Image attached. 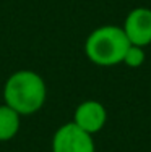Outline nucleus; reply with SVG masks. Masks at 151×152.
<instances>
[{
  "mask_svg": "<svg viewBox=\"0 0 151 152\" xmlns=\"http://www.w3.org/2000/svg\"><path fill=\"white\" fill-rule=\"evenodd\" d=\"M47 97V88L41 75L31 70H20L8 76L3 88V100L16 113L33 115L41 110Z\"/></svg>",
  "mask_w": 151,
  "mask_h": 152,
  "instance_id": "nucleus-1",
  "label": "nucleus"
},
{
  "mask_svg": "<svg viewBox=\"0 0 151 152\" xmlns=\"http://www.w3.org/2000/svg\"><path fill=\"white\" fill-rule=\"evenodd\" d=\"M130 45L124 28L106 24L94 29L86 37L85 53L94 65L114 66L124 61Z\"/></svg>",
  "mask_w": 151,
  "mask_h": 152,
  "instance_id": "nucleus-2",
  "label": "nucleus"
},
{
  "mask_svg": "<svg viewBox=\"0 0 151 152\" xmlns=\"http://www.w3.org/2000/svg\"><path fill=\"white\" fill-rule=\"evenodd\" d=\"M52 152H94L93 134L73 121L62 125L52 137Z\"/></svg>",
  "mask_w": 151,
  "mask_h": 152,
  "instance_id": "nucleus-3",
  "label": "nucleus"
},
{
  "mask_svg": "<svg viewBox=\"0 0 151 152\" xmlns=\"http://www.w3.org/2000/svg\"><path fill=\"white\" fill-rule=\"evenodd\" d=\"M124 31L132 45L145 47L151 44V10L145 7L133 8L125 18Z\"/></svg>",
  "mask_w": 151,
  "mask_h": 152,
  "instance_id": "nucleus-4",
  "label": "nucleus"
},
{
  "mask_svg": "<svg viewBox=\"0 0 151 152\" xmlns=\"http://www.w3.org/2000/svg\"><path fill=\"white\" fill-rule=\"evenodd\" d=\"M107 120V112L98 100H85L77 107L73 115V123L83 131L94 134L104 128Z\"/></svg>",
  "mask_w": 151,
  "mask_h": 152,
  "instance_id": "nucleus-5",
  "label": "nucleus"
},
{
  "mask_svg": "<svg viewBox=\"0 0 151 152\" xmlns=\"http://www.w3.org/2000/svg\"><path fill=\"white\" fill-rule=\"evenodd\" d=\"M21 115L16 113L12 107H8L7 104L0 105V142L13 139L18 131H20L21 125Z\"/></svg>",
  "mask_w": 151,
  "mask_h": 152,
  "instance_id": "nucleus-6",
  "label": "nucleus"
},
{
  "mask_svg": "<svg viewBox=\"0 0 151 152\" xmlns=\"http://www.w3.org/2000/svg\"><path fill=\"white\" fill-rule=\"evenodd\" d=\"M145 58H146V55H145L143 47L130 45V49L127 50V53H125V57H124V63L130 68H138L145 63Z\"/></svg>",
  "mask_w": 151,
  "mask_h": 152,
  "instance_id": "nucleus-7",
  "label": "nucleus"
}]
</instances>
